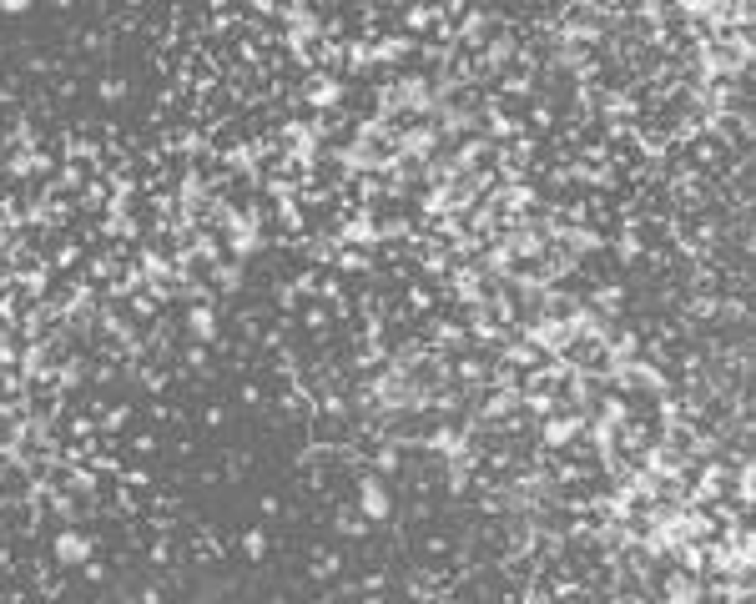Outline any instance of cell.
<instances>
[{
    "label": "cell",
    "instance_id": "6da1fadb",
    "mask_svg": "<svg viewBox=\"0 0 756 604\" xmlns=\"http://www.w3.org/2000/svg\"><path fill=\"white\" fill-rule=\"evenodd\" d=\"M363 514L368 519H389V494H383L378 483H368V489H363Z\"/></svg>",
    "mask_w": 756,
    "mask_h": 604
},
{
    "label": "cell",
    "instance_id": "3957f363",
    "mask_svg": "<svg viewBox=\"0 0 756 604\" xmlns=\"http://www.w3.org/2000/svg\"><path fill=\"white\" fill-rule=\"evenodd\" d=\"M6 6H10V10H21V6H26V0H6Z\"/></svg>",
    "mask_w": 756,
    "mask_h": 604
},
{
    "label": "cell",
    "instance_id": "7a4b0ae2",
    "mask_svg": "<svg viewBox=\"0 0 756 604\" xmlns=\"http://www.w3.org/2000/svg\"><path fill=\"white\" fill-rule=\"evenodd\" d=\"M61 554H66V559H86V544H81V539H66Z\"/></svg>",
    "mask_w": 756,
    "mask_h": 604
}]
</instances>
